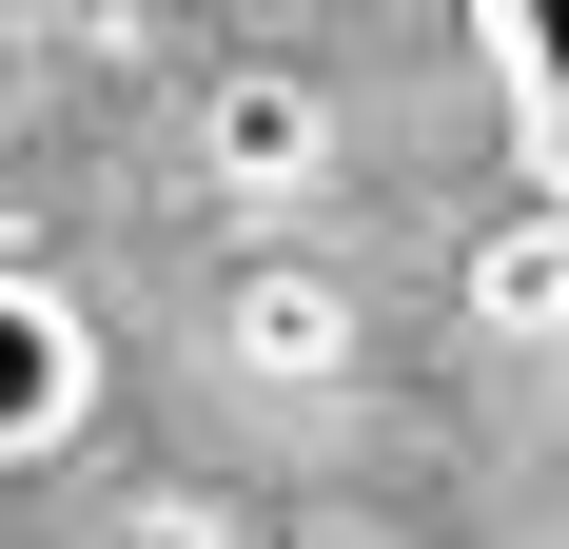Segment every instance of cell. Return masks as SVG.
Here are the masks:
<instances>
[{"label":"cell","instance_id":"5b68a950","mask_svg":"<svg viewBox=\"0 0 569 549\" xmlns=\"http://www.w3.org/2000/svg\"><path fill=\"white\" fill-rule=\"evenodd\" d=\"M491 315H511V333H569V236H511V256H491Z\"/></svg>","mask_w":569,"mask_h":549},{"label":"cell","instance_id":"6da1fadb","mask_svg":"<svg viewBox=\"0 0 569 549\" xmlns=\"http://www.w3.org/2000/svg\"><path fill=\"white\" fill-rule=\"evenodd\" d=\"M79 412H99V315H79L59 274L0 256V471H40Z\"/></svg>","mask_w":569,"mask_h":549},{"label":"cell","instance_id":"3957f363","mask_svg":"<svg viewBox=\"0 0 569 549\" xmlns=\"http://www.w3.org/2000/svg\"><path fill=\"white\" fill-rule=\"evenodd\" d=\"M197 158H217V197H315L335 177V99L315 79H217L197 99Z\"/></svg>","mask_w":569,"mask_h":549},{"label":"cell","instance_id":"7a4b0ae2","mask_svg":"<svg viewBox=\"0 0 569 549\" xmlns=\"http://www.w3.org/2000/svg\"><path fill=\"white\" fill-rule=\"evenodd\" d=\"M217 353H236L256 392H335V373H353V295H335L315 256H256L236 315H217Z\"/></svg>","mask_w":569,"mask_h":549},{"label":"cell","instance_id":"277c9868","mask_svg":"<svg viewBox=\"0 0 569 549\" xmlns=\"http://www.w3.org/2000/svg\"><path fill=\"white\" fill-rule=\"evenodd\" d=\"M491 40H511V99H530V138L569 158V0H491Z\"/></svg>","mask_w":569,"mask_h":549}]
</instances>
